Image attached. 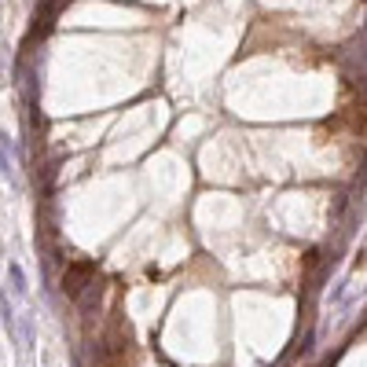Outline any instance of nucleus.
Masks as SVG:
<instances>
[]
</instances>
